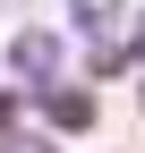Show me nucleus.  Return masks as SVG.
<instances>
[{"label":"nucleus","instance_id":"7","mask_svg":"<svg viewBox=\"0 0 145 153\" xmlns=\"http://www.w3.org/2000/svg\"><path fill=\"white\" fill-rule=\"evenodd\" d=\"M137 111H145V76H137Z\"/></svg>","mask_w":145,"mask_h":153},{"label":"nucleus","instance_id":"3","mask_svg":"<svg viewBox=\"0 0 145 153\" xmlns=\"http://www.w3.org/2000/svg\"><path fill=\"white\" fill-rule=\"evenodd\" d=\"M60 9H68V34H77L85 51H102V43L128 34V0H60Z\"/></svg>","mask_w":145,"mask_h":153},{"label":"nucleus","instance_id":"2","mask_svg":"<svg viewBox=\"0 0 145 153\" xmlns=\"http://www.w3.org/2000/svg\"><path fill=\"white\" fill-rule=\"evenodd\" d=\"M26 111H34V128H43V136H94L102 128V94H94V76H85V85H34L26 94Z\"/></svg>","mask_w":145,"mask_h":153},{"label":"nucleus","instance_id":"6","mask_svg":"<svg viewBox=\"0 0 145 153\" xmlns=\"http://www.w3.org/2000/svg\"><path fill=\"white\" fill-rule=\"evenodd\" d=\"M9 153H51V136H17V145H9Z\"/></svg>","mask_w":145,"mask_h":153},{"label":"nucleus","instance_id":"1","mask_svg":"<svg viewBox=\"0 0 145 153\" xmlns=\"http://www.w3.org/2000/svg\"><path fill=\"white\" fill-rule=\"evenodd\" d=\"M68 43L77 34H60V26H17L9 34V51H0V68H9V85H60L68 76Z\"/></svg>","mask_w":145,"mask_h":153},{"label":"nucleus","instance_id":"5","mask_svg":"<svg viewBox=\"0 0 145 153\" xmlns=\"http://www.w3.org/2000/svg\"><path fill=\"white\" fill-rule=\"evenodd\" d=\"M120 60H128V68H137V76H145V9H137V17H128V34H120Z\"/></svg>","mask_w":145,"mask_h":153},{"label":"nucleus","instance_id":"4","mask_svg":"<svg viewBox=\"0 0 145 153\" xmlns=\"http://www.w3.org/2000/svg\"><path fill=\"white\" fill-rule=\"evenodd\" d=\"M26 119H34V111H26V85H0V153L26 136Z\"/></svg>","mask_w":145,"mask_h":153}]
</instances>
